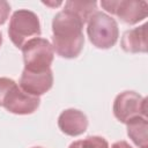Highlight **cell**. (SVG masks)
I'll use <instances>...</instances> for the list:
<instances>
[{
  "mask_svg": "<svg viewBox=\"0 0 148 148\" xmlns=\"http://www.w3.org/2000/svg\"><path fill=\"white\" fill-rule=\"evenodd\" d=\"M84 23L73 13L64 9L52 21V47L58 56L66 59L76 58L84 44L82 32Z\"/></svg>",
  "mask_w": 148,
  "mask_h": 148,
  "instance_id": "cell-1",
  "label": "cell"
},
{
  "mask_svg": "<svg viewBox=\"0 0 148 148\" xmlns=\"http://www.w3.org/2000/svg\"><path fill=\"white\" fill-rule=\"evenodd\" d=\"M8 35L16 47H21L30 39L40 35V24L38 16L28 9L14 12L9 21Z\"/></svg>",
  "mask_w": 148,
  "mask_h": 148,
  "instance_id": "cell-3",
  "label": "cell"
},
{
  "mask_svg": "<svg viewBox=\"0 0 148 148\" xmlns=\"http://www.w3.org/2000/svg\"><path fill=\"white\" fill-rule=\"evenodd\" d=\"M22 54L24 60V69L32 72H43L51 67L53 61L52 44L40 37L28 40L22 46Z\"/></svg>",
  "mask_w": 148,
  "mask_h": 148,
  "instance_id": "cell-4",
  "label": "cell"
},
{
  "mask_svg": "<svg viewBox=\"0 0 148 148\" xmlns=\"http://www.w3.org/2000/svg\"><path fill=\"white\" fill-rule=\"evenodd\" d=\"M9 13H10V5L5 0H0V25L6 22V20L9 16Z\"/></svg>",
  "mask_w": 148,
  "mask_h": 148,
  "instance_id": "cell-15",
  "label": "cell"
},
{
  "mask_svg": "<svg viewBox=\"0 0 148 148\" xmlns=\"http://www.w3.org/2000/svg\"><path fill=\"white\" fill-rule=\"evenodd\" d=\"M127 135L140 148H147L148 146V121L147 117H134L126 123Z\"/></svg>",
  "mask_w": 148,
  "mask_h": 148,
  "instance_id": "cell-11",
  "label": "cell"
},
{
  "mask_svg": "<svg viewBox=\"0 0 148 148\" xmlns=\"http://www.w3.org/2000/svg\"><path fill=\"white\" fill-rule=\"evenodd\" d=\"M53 86V74L51 68L43 72L23 69L20 79V88L31 96H40Z\"/></svg>",
  "mask_w": 148,
  "mask_h": 148,
  "instance_id": "cell-8",
  "label": "cell"
},
{
  "mask_svg": "<svg viewBox=\"0 0 148 148\" xmlns=\"http://www.w3.org/2000/svg\"><path fill=\"white\" fill-rule=\"evenodd\" d=\"M39 103V97L27 94L15 84L7 94L2 106L14 114H30L38 109Z\"/></svg>",
  "mask_w": 148,
  "mask_h": 148,
  "instance_id": "cell-7",
  "label": "cell"
},
{
  "mask_svg": "<svg viewBox=\"0 0 148 148\" xmlns=\"http://www.w3.org/2000/svg\"><path fill=\"white\" fill-rule=\"evenodd\" d=\"M43 3H44V5H46V6H56V7H57V6H59V5H61V2H60V1H59V2H56V3H54V2H52V3H51V2H43Z\"/></svg>",
  "mask_w": 148,
  "mask_h": 148,
  "instance_id": "cell-17",
  "label": "cell"
},
{
  "mask_svg": "<svg viewBox=\"0 0 148 148\" xmlns=\"http://www.w3.org/2000/svg\"><path fill=\"white\" fill-rule=\"evenodd\" d=\"M1 44H2V35L0 32V46H1Z\"/></svg>",
  "mask_w": 148,
  "mask_h": 148,
  "instance_id": "cell-18",
  "label": "cell"
},
{
  "mask_svg": "<svg viewBox=\"0 0 148 148\" xmlns=\"http://www.w3.org/2000/svg\"><path fill=\"white\" fill-rule=\"evenodd\" d=\"M111 148H133V147L130 146L126 141H118V142H114Z\"/></svg>",
  "mask_w": 148,
  "mask_h": 148,
  "instance_id": "cell-16",
  "label": "cell"
},
{
  "mask_svg": "<svg viewBox=\"0 0 148 148\" xmlns=\"http://www.w3.org/2000/svg\"><path fill=\"white\" fill-rule=\"evenodd\" d=\"M32 148H43V147H32Z\"/></svg>",
  "mask_w": 148,
  "mask_h": 148,
  "instance_id": "cell-19",
  "label": "cell"
},
{
  "mask_svg": "<svg viewBox=\"0 0 148 148\" xmlns=\"http://www.w3.org/2000/svg\"><path fill=\"white\" fill-rule=\"evenodd\" d=\"M101 6L126 24H135L148 14V5L143 0H102Z\"/></svg>",
  "mask_w": 148,
  "mask_h": 148,
  "instance_id": "cell-5",
  "label": "cell"
},
{
  "mask_svg": "<svg viewBox=\"0 0 148 148\" xmlns=\"http://www.w3.org/2000/svg\"><path fill=\"white\" fill-rule=\"evenodd\" d=\"M113 114L124 124L134 117H147V99L135 91H123L114 98Z\"/></svg>",
  "mask_w": 148,
  "mask_h": 148,
  "instance_id": "cell-6",
  "label": "cell"
},
{
  "mask_svg": "<svg viewBox=\"0 0 148 148\" xmlns=\"http://www.w3.org/2000/svg\"><path fill=\"white\" fill-rule=\"evenodd\" d=\"M68 148H109L106 139L97 135L87 136L83 140H77L71 143Z\"/></svg>",
  "mask_w": 148,
  "mask_h": 148,
  "instance_id": "cell-13",
  "label": "cell"
},
{
  "mask_svg": "<svg viewBox=\"0 0 148 148\" xmlns=\"http://www.w3.org/2000/svg\"><path fill=\"white\" fill-rule=\"evenodd\" d=\"M120 46L128 53L147 52V24L145 23L141 27L125 31L121 37Z\"/></svg>",
  "mask_w": 148,
  "mask_h": 148,
  "instance_id": "cell-10",
  "label": "cell"
},
{
  "mask_svg": "<svg viewBox=\"0 0 148 148\" xmlns=\"http://www.w3.org/2000/svg\"><path fill=\"white\" fill-rule=\"evenodd\" d=\"M66 10L75 14L83 23H87L92 14L97 12V2L96 1H66L65 8Z\"/></svg>",
  "mask_w": 148,
  "mask_h": 148,
  "instance_id": "cell-12",
  "label": "cell"
},
{
  "mask_svg": "<svg viewBox=\"0 0 148 148\" xmlns=\"http://www.w3.org/2000/svg\"><path fill=\"white\" fill-rule=\"evenodd\" d=\"M58 126L62 133L69 136L83 134L88 127L87 116L76 109H67L62 111L58 118Z\"/></svg>",
  "mask_w": 148,
  "mask_h": 148,
  "instance_id": "cell-9",
  "label": "cell"
},
{
  "mask_svg": "<svg viewBox=\"0 0 148 148\" xmlns=\"http://www.w3.org/2000/svg\"><path fill=\"white\" fill-rule=\"evenodd\" d=\"M87 34L94 46L105 50L117 43L119 29L114 18L103 12H96L88 21Z\"/></svg>",
  "mask_w": 148,
  "mask_h": 148,
  "instance_id": "cell-2",
  "label": "cell"
},
{
  "mask_svg": "<svg viewBox=\"0 0 148 148\" xmlns=\"http://www.w3.org/2000/svg\"><path fill=\"white\" fill-rule=\"evenodd\" d=\"M16 84V82L8 77H0V106L3 105V101L9 90Z\"/></svg>",
  "mask_w": 148,
  "mask_h": 148,
  "instance_id": "cell-14",
  "label": "cell"
}]
</instances>
